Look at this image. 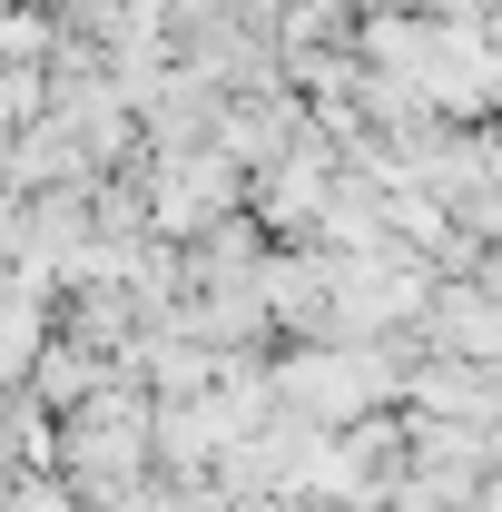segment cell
Listing matches in <instances>:
<instances>
[{
	"label": "cell",
	"mask_w": 502,
	"mask_h": 512,
	"mask_svg": "<svg viewBox=\"0 0 502 512\" xmlns=\"http://www.w3.org/2000/svg\"><path fill=\"white\" fill-rule=\"evenodd\" d=\"M138 138H148V158H197V148H217V138H227V89L197 79V69H168V79L148 89V109H138Z\"/></svg>",
	"instance_id": "6da1fadb"
},
{
	"label": "cell",
	"mask_w": 502,
	"mask_h": 512,
	"mask_svg": "<svg viewBox=\"0 0 502 512\" xmlns=\"http://www.w3.org/2000/svg\"><path fill=\"white\" fill-rule=\"evenodd\" d=\"M40 119H50V79L40 69H0V148L20 128H40Z\"/></svg>",
	"instance_id": "3957f363"
},
{
	"label": "cell",
	"mask_w": 502,
	"mask_h": 512,
	"mask_svg": "<svg viewBox=\"0 0 502 512\" xmlns=\"http://www.w3.org/2000/svg\"><path fill=\"white\" fill-rule=\"evenodd\" d=\"M50 60H60V20H50L40 0L0 10V69H50Z\"/></svg>",
	"instance_id": "7a4b0ae2"
}]
</instances>
